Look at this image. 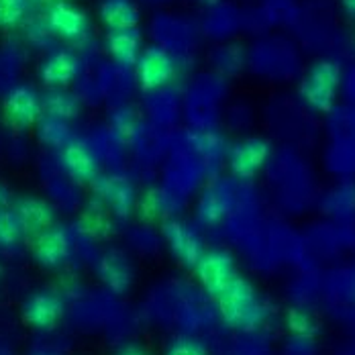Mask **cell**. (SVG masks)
Returning <instances> with one entry per match:
<instances>
[{"label": "cell", "instance_id": "6", "mask_svg": "<svg viewBox=\"0 0 355 355\" xmlns=\"http://www.w3.org/2000/svg\"><path fill=\"white\" fill-rule=\"evenodd\" d=\"M64 300L58 292L39 290L23 304V320L37 331H49L64 319Z\"/></svg>", "mask_w": 355, "mask_h": 355}, {"label": "cell", "instance_id": "16", "mask_svg": "<svg viewBox=\"0 0 355 355\" xmlns=\"http://www.w3.org/2000/svg\"><path fill=\"white\" fill-rule=\"evenodd\" d=\"M94 190L101 194V198L105 200L112 214H127L131 213V205H133V188L127 180L116 176L96 178L94 182Z\"/></svg>", "mask_w": 355, "mask_h": 355}, {"label": "cell", "instance_id": "17", "mask_svg": "<svg viewBox=\"0 0 355 355\" xmlns=\"http://www.w3.org/2000/svg\"><path fill=\"white\" fill-rule=\"evenodd\" d=\"M98 17L108 31L137 29L139 25V8L133 0H103Z\"/></svg>", "mask_w": 355, "mask_h": 355}, {"label": "cell", "instance_id": "13", "mask_svg": "<svg viewBox=\"0 0 355 355\" xmlns=\"http://www.w3.org/2000/svg\"><path fill=\"white\" fill-rule=\"evenodd\" d=\"M15 213L19 216L25 233H31V235H39L41 231L53 227L55 223V209L47 200L37 198V196H25L17 200Z\"/></svg>", "mask_w": 355, "mask_h": 355}, {"label": "cell", "instance_id": "22", "mask_svg": "<svg viewBox=\"0 0 355 355\" xmlns=\"http://www.w3.org/2000/svg\"><path fill=\"white\" fill-rule=\"evenodd\" d=\"M286 324L290 329V333H294L296 337H313L317 331V322L315 319L302 311V309H292L286 315Z\"/></svg>", "mask_w": 355, "mask_h": 355}, {"label": "cell", "instance_id": "4", "mask_svg": "<svg viewBox=\"0 0 355 355\" xmlns=\"http://www.w3.org/2000/svg\"><path fill=\"white\" fill-rule=\"evenodd\" d=\"M47 27L53 35L64 41H82L90 31V19L84 8L71 4L68 0H58L49 4L47 10Z\"/></svg>", "mask_w": 355, "mask_h": 355}, {"label": "cell", "instance_id": "18", "mask_svg": "<svg viewBox=\"0 0 355 355\" xmlns=\"http://www.w3.org/2000/svg\"><path fill=\"white\" fill-rule=\"evenodd\" d=\"M78 229L90 239H105L112 231V213L107 207H88L78 218Z\"/></svg>", "mask_w": 355, "mask_h": 355}, {"label": "cell", "instance_id": "2", "mask_svg": "<svg viewBox=\"0 0 355 355\" xmlns=\"http://www.w3.org/2000/svg\"><path fill=\"white\" fill-rule=\"evenodd\" d=\"M339 82V68L333 62H317L306 71L300 84V94L309 107L315 110H329L337 96Z\"/></svg>", "mask_w": 355, "mask_h": 355}, {"label": "cell", "instance_id": "19", "mask_svg": "<svg viewBox=\"0 0 355 355\" xmlns=\"http://www.w3.org/2000/svg\"><path fill=\"white\" fill-rule=\"evenodd\" d=\"M41 107L49 119H58V121H70L80 112L78 98L66 90H49L41 98Z\"/></svg>", "mask_w": 355, "mask_h": 355}, {"label": "cell", "instance_id": "10", "mask_svg": "<svg viewBox=\"0 0 355 355\" xmlns=\"http://www.w3.org/2000/svg\"><path fill=\"white\" fill-rule=\"evenodd\" d=\"M80 73V58L70 49H58L47 55L39 68V78L49 90H64Z\"/></svg>", "mask_w": 355, "mask_h": 355}, {"label": "cell", "instance_id": "29", "mask_svg": "<svg viewBox=\"0 0 355 355\" xmlns=\"http://www.w3.org/2000/svg\"><path fill=\"white\" fill-rule=\"evenodd\" d=\"M31 355H58V354H53V352H45V349H41V352H33Z\"/></svg>", "mask_w": 355, "mask_h": 355}, {"label": "cell", "instance_id": "24", "mask_svg": "<svg viewBox=\"0 0 355 355\" xmlns=\"http://www.w3.org/2000/svg\"><path fill=\"white\" fill-rule=\"evenodd\" d=\"M164 355H209V354H207V347H205L200 341H196V339H192V337H178V339H174V341L168 345V349H166V354Z\"/></svg>", "mask_w": 355, "mask_h": 355}, {"label": "cell", "instance_id": "30", "mask_svg": "<svg viewBox=\"0 0 355 355\" xmlns=\"http://www.w3.org/2000/svg\"><path fill=\"white\" fill-rule=\"evenodd\" d=\"M41 2H49V4H53V2H58V0H41Z\"/></svg>", "mask_w": 355, "mask_h": 355}, {"label": "cell", "instance_id": "31", "mask_svg": "<svg viewBox=\"0 0 355 355\" xmlns=\"http://www.w3.org/2000/svg\"><path fill=\"white\" fill-rule=\"evenodd\" d=\"M0 355H10L8 352H0Z\"/></svg>", "mask_w": 355, "mask_h": 355}, {"label": "cell", "instance_id": "20", "mask_svg": "<svg viewBox=\"0 0 355 355\" xmlns=\"http://www.w3.org/2000/svg\"><path fill=\"white\" fill-rule=\"evenodd\" d=\"M25 235V229L15 213V209H0V248H15Z\"/></svg>", "mask_w": 355, "mask_h": 355}, {"label": "cell", "instance_id": "12", "mask_svg": "<svg viewBox=\"0 0 355 355\" xmlns=\"http://www.w3.org/2000/svg\"><path fill=\"white\" fill-rule=\"evenodd\" d=\"M62 168L76 182H94L98 178V162L84 141H68L62 147Z\"/></svg>", "mask_w": 355, "mask_h": 355}, {"label": "cell", "instance_id": "27", "mask_svg": "<svg viewBox=\"0 0 355 355\" xmlns=\"http://www.w3.org/2000/svg\"><path fill=\"white\" fill-rule=\"evenodd\" d=\"M10 205V192L6 190V186L0 184V209H6Z\"/></svg>", "mask_w": 355, "mask_h": 355}, {"label": "cell", "instance_id": "5", "mask_svg": "<svg viewBox=\"0 0 355 355\" xmlns=\"http://www.w3.org/2000/svg\"><path fill=\"white\" fill-rule=\"evenodd\" d=\"M135 68H137V80H139L143 90L164 88L166 84L172 82V78L176 73V64H174L172 55L157 45L143 49Z\"/></svg>", "mask_w": 355, "mask_h": 355}, {"label": "cell", "instance_id": "7", "mask_svg": "<svg viewBox=\"0 0 355 355\" xmlns=\"http://www.w3.org/2000/svg\"><path fill=\"white\" fill-rule=\"evenodd\" d=\"M70 249L71 243L68 231L55 225L35 235V241L31 243V253L37 263L49 270L64 266L66 259L70 257Z\"/></svg>", "mask_w": 355, "mask_h": 355}, {"label": "cell", "instance_id": "28", "mask_svg": "<svg viewBox=\"0 0 355 355\" xmlns=\"http://www.w3.org/2000/svg\"><path fill=\"white\" fill-rule=\"evenodd\" d=\"M343 4H345V8L355 17V0H343Z\"/></svg>", "mask_w": 355, "mask_h": 355}, {"label": "cell", "instance_id": "11", "mask_svg": "<svg viewBox=\"0 0 355 355\" xmlns=\"http://www.w3.org/2000/svg\"><path fill=\"white\" fill-rule=\"evenodd\" d=\"M270 157V145L263 139L251 137L245 141L237 143L229 155L231 172L239 178H253L268 162Z\"/></svg>", "mask_w": 355, "mask_h": 355}, {"label": "cell", "instance_id": "21", "mask_svg": "<svg viewBox=\"0 0 355 355\" xmlns=\"http://www.w3.org/2000/svg\"><path fill=\"white\" fill-rule=\"evenodd\" d=\"M31 0H0V29H15L23 23Z\"/></svg>", "mask_w": 355, "mask_h": 355}, {"label": "cell", "instance_id": "14", "mask_svg": "<svg viewBox=\"0 0 355 355\" xmlns=\"http://www.w3.org/2000/svg\"><path fill=\"white\" fill-rule=\"evenodd\" d=\"M98 278L112 294H125L133 282V270L119 251H108L98 263Z\"/></svg>", "mask_w": 355, "mask_h": 355}, {"label": "cell", "instance_id": "9", "mask_svg": "<svg viewBox=\"0 0 355 355\" xmlns=\"http://www.w3.org/2000/svg\"><path fill=\"white\" fill-rule=\"evenodd\" d=\"M164 237L172 249L174 257L182 266L196 268L198 259L205 253V248H202V241L194 229H190L188 225H184L180 220H168L164 225Z\"/></svg>", "mask_w": 355, "mask_h": 355}, {"label": "cell", "instance_id": "23", "mask_svg": "<svg viewBox=\"0 0 355 355\" xmlns=\"http://www.w3.org/2000/svg\"><path fill=\"white\" fill-rule=\"evenodd\" d=\"M49 119V116H47ZM41 139L51 145V147H64L68 139V127L66 121H58V119H49L47 123H43L41 127Z\"/></svg>", "mask_w": 355, "mask_h": 355}, {"label": "cell", "instance_id": "1", "mask_svg": "<svg viewBox=\"0 0 355 355\" xmlns=\"http://www.w3.org/2000/svg\"><path fill=\"white\" fill-rule=\"evenodd\" d=\"M220 319L229 327L239 331H253L263 324L268 317V309L248 278L237 276L231 284L216 296Z\"/></svg>", "mask_w": 355, "mask_h": 355}, {"label": "cell", "instance_id": "3", "mask_svg": "<svg viewBox=\"0 0 355 355\" xmlns=\"http://www.w3.org/2000/svg\"><path fill=\"white\" fill-rule=\"evenodd\" d=\"M194 270H196L200 286L214 298L220 292H225V288L237 278L235 261L231 253L223 249H205Z\"/></svg>", "mask_w": 355, "mask_h": 355}, {"label": "cell", "instance_id": "26", "mask_svg": "<svg viewBox=\"0 0 355 355\" xmlns=\"http://www.w3.org/2000/svg\"><path fill=\"white\" fill-rule=\"evenodd\" d=\"M114 355H153L149 349H145L143 345L139 343H125V345H121Z\"/></svg>", "mask_w": 355, "mask_h": 355}, {"label": "cell", "instance_id": "8", "mask_svg": "<svg viewBox=\"0 0 355 355\" xmlns=\"http://www.w3.org/2000/svg\"><path fill=\"white\" fill-rule=\"evenodd\" d=\"M41 112V96L31 86H17L4 98V114L8 123L17 129H27L35 125Z\"/></svg>", "mask_w": 355, "mask_h": 355}, {"label": "cell", "instance_id": "25", "mask_svg": "<svg viewBox=\"0 0 355 355\" xmlns=\"http://www.w3.org/2000/svg\"><path fill=\"white\" fill-rule=\"evenodd\" d=\"M159 207H162V202H159V196H157V192H147L145 196H143L141 200V214L143 216H157L159 213Z\"/></svg>", "mask_w": 355, "mask_h": 355}, {"label": "cell", "instance_id": "15", "mask_svg": "<svg viewBox=\"0 0 355 355\" xmlns=\"http://www.w3.org/2000/svg\"><path fill=\"white\" fill-rule=\"evenodd\" d=\"M105 47L119 66H135L143 53V41L137 29L108 31Z\"/></svg>", "mask_w": 355, "mask_h": 355}]
</instances>
